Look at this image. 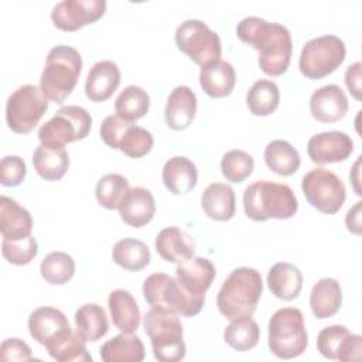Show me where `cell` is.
<instances>
[{"label":"cell","mask_w":362,"mask_h":362,"mask_svg":"<svg viewBox=\"0 0 362 362\" xmlns=\"http://www.w3.org/2000/svg\"><path fill=\"white\" fill-rule=\"evenodd\" d=\"M143 325L157 361L177 362L185 358L182 325L177 313L161 307H151L143 318Z\"/></svg>","instance_id":"obj_5"},{"label":"cell","mask_w":362,"mask_h":362,"mask_svg":"<svg viewBox=\"0 0 362 362\" xmlns=\"http://www.w3.org/2000/svg\"><path fill=\"white\" fill-rule=\"evenodd\" d=\"M301 189L308 204L327 215L337 214L346 198L342 180L324 167L310 170L303 177Z\"/></svg>","instance_id":"obj_11"},{"label":"cell","mask_w":362,"mask_h":362,"mask_svg":"<svg viewBox=\"0 0 362 362\" xmlns=\"http://www.w3.org/2000/svg\"><path fill=\"white\" fill-rule=\"evenodd\" d=\"M236 82V74L232 64L216 59L201 66L199 85L211 98H225L232 93Z\"/></svg>","instance_id":"obj_25"},{"label":"cell","mask_w":362,"mask_h":362,"mask_svg":"<svg viewBox=\"0 0 362 362\" xmlns=\"http://www.w3.org/2000/svg\"><path fill=\"white\" fill-rule=\"evenodd\" d=\"M48 355L58 362L72 361H92V356L86 351V341L79 335L78 331H72L66 338L47 349Z\"/></svg>","instance_id":"obj_42"},{"label":"cell","mask_w":362,"mask_h":362,"mask_svg":"<svg viewBox=\"0 0 362 362\" xmlns=\"http://www.w3.org/2000/svg\"><path fill=\"white\" fill-rule=\"evenodd\" d=\"M346 48L337 35H321L307 41L301 49L298 68L308 79H321L332 74L345 59Z\"/></svg>","instance_id":"obj_8"},{"label":"cell","mask_w":362,"mask_h":362,"mask_svg":"<svg viewBox=\"0 0 362 362\" xmlns=\"http://www.w3.org/2000/svg\"><path fill=\"white\" fill-rule=\"evenodd\" d=\"M144 345L137 335L119 334L100 346V358L105 362H141Z\"/></svg>","instance_id":"obj_32"},{"label":"cell","mask_w":362,"mask_h":362,"mask_svg":"<svg viewBox=\"0 0 362 362\" xmlns=\"http://www.w3.org/2000/svg\"><path fill=\"white\" fill-rule=\"evenodd\" d=\"M255 161L253 157L243 150H229L222 156L221 171L222 175L230 182L245 181L253 171Z\"/></svg>","instance_id":"obj_41"},{"label":"cell","mask_w":362,"mask_h":362,"mask_svg":"<svg viewBox=\"0 0 362 362\" xmlns=\"http://www.w3.org/2000/svg\"><path fill=\"white\" fill-rule=\"evenodd\" d=\"M81 71V54L69 45H57L47 55L40 88L49 100L61 105L76 86Z\"/></svg>","instance_id":"obj_4"},{"label":"cell","mask_w":362,"mask_h":362,"mask_svg":"<svg viewBox=\"0 0 362 362\" xmlns=\"http://www.w3.org/2000/svg\"><path fill=\"white\" fill-rule=\"evenodd\" d=\"M197 113V96L189 86H175L167 98L164 119L170 129L185 130Z\"/></svg>","instance_id":"obj_20"},{"label":"cell","mask_w":362,"mask_h":362,"mask_svg":"<svg viewBox=\"0 0 362 362\" xmlns=\"http://www.w3.org/2000/svg\"><path fill=\"white\" fill-rule=\"evenodd\" d=\"M129 189V181L123 175L106 174L96 182V199L106 209H119Z\"/></svg>","instance_id":"obj_40"},{"label":"cell","mask_w":362,"mask_h":362,"mask_svg":"<svg viewBox=\"0 0 362 362\" xmlns=\"http://www.w3.org/2000/svg\"><path fill=\"white\" fill-rule=\"evenodd\" d=\"M150 107L148 93L137 85L126 86L115 100L116 115L127 122H136L141 119Z\"/></svg>","instance_id":"obj_38"},{"label":"cell","mask_w":362,"mask_h":362,"mask_svg":"<svg viewBox=\"0 0 362 362\" xmlns=\"http://www.w3.org/2000/svg\"><path fill=\"white\" fill-rule=\"evenodd\" d=\"M27 165L18 156H6L0 161V182L4 187H16L25 178Z\"/></svg>","instance_id":"obj_44"},{"label":"cell","mask_w":362,"mask_h":362,"mask_svg":"<svg viewBox=\"0 0 362 362\" xmlns=\"http://www.w3.org/2000/svg\"><path fill=\"white\" fill-rule=\"evenodd\" d=\"M113 262L124 270L139 272L150 263V250L139 239L124 238L115 243L112 249Z\"/></svg>","instance_id":"obj_35"},{"label":"cell","mask_w":362,"mask_h":362,"mask_svg":"<svg viewBox=\"0 0 362 362\" xmlns=\"http://www.w3.org/2000/svg\"><path fill=\"white\" fill-rule=\"evenodd\" d=\"M361 201L355 202V205L348 211L345 216V223L349 232L359 235L361 233Z\"/></svg>","instance_id":"obj_47"},{"label":"cell","mask_w":362,"mask_h":362,"mask_svg":"<svg viewBox=\"0 0 362 362\" xmlns=\"http://www.w3.org/2000/svg\"><path fill=\"white\" fill-rule=\"evenodd\" d=\"M201 206L205 215L214 221H229L235 215V191L225 182L209 184L201 195Z\"/></svg>","instance_id":"obj_27"},{"label":"cell","mask_w":362,"mask_h":362,"mask_svg":"<svg viewBox=\"0 0 362 362\" xmlns=\"http://www.w3.org/2000/svg\"><path fill=\"white\" fill-rule=\"evenodd\" d=\"M120 83V69L113 61H98L88 72L85 93L92 102H105Z\"/></svg>","instance_id":"obj_22"},{"label":"cell","mask_w":362,"mask_h":362,"mask_svg":"<svg viewBox=\"0 0 362 362\" xmlns=\"http://www.w3.org/2000/svg\"><path fill=\"white\" fill-rule=\"evenodd\" d=\"M33 164L41 178L57 181L65 175L69 167V156L62 144L40 143L34 150Z\"/></svg>","instance_id":"obj_24"},{"label":"cell","mask_w":362,"mask_h":362,"mask_svg":"<svg viewBox=\"0 0 362 362\" xmlns=\"http://www.w3.org/2000/svg\"><path fill=\"white\" fill-rule=\"evenodd\" d=\"M107 305L113 325L124 334H133L140 325V310L130 291L117 288L109 294Z\"/></svg>","instance_id":"obj_28"},{"label":"cell","mask_w":362,"mask_h":362,"mask_svg":"<svg viewBox=\"0 0 362 362\" xmlns=\"http://www.w3.org/2000/svg\"><path fill=\"white\" fill-rule=\"evenodd\" d=\"M30 335L45 349L66 338L72 328L65 314L54 307H40L28 317Z\"/></svg>","instance_id":"obj_16"},{"label":"cell","mask_w":362,"mask_h":362,"mask_svg":"<svg viewBox=\"0 0 362 362\" xmlns=\"http://www.w3.org/2000/svg\"><path fill=\"white\" fill-rule=\"evenodd\" d=\"M154 197L144 187L130 188L119 206V215L122 221L132 228H141L147 225L154 218Z\"/></svg>","instance_id":"obj_21"},{"label":"cell","mask_w":362,"mask_h":362,"mask_svg":"<svg viewBox=\"0 0 362 362\" xmlns=\"http://www.w3.org/2000/svg\"><path fill=\"white\" fill-rule=\"evenodd\" d=\"M310 112L318 122H339L348 112V98L335 83L321 86L310 98Z\"/></svg>","instance_id":"obj_19"},{"label":"cell","mask_w":362,"mask_h":362,"mask_svg":"<svg viewBox=\"0 0 362 362\" xmlns=\"http://www.w3.org/2000/svg\"><path fill=\"white\" fill-rule=\"evenodd\" d=\"M177 280L182 288L197 298H205L206 290L211 287L216 270L211 260L192 256L177 264Z\"/></svg>","instance_id":"obj_18"},{"label":"cell","mask_w":362,"mask_h":362,"mask_svg":"<svg viewBox=\"0 0 362 362\" xmlns=\"http://www.w3.org/2000/svg\"><path fill=\"white\" fill-rule=\"evenodd\" d=\"M280 102L279 86L270 79L256 81L246 93V105L255 116L272 115Z\"/></svg>","instance_id":"obj_36"},{"label":"cell","mask_w":362,"mask_h":362,"mask_svg":"<svg viewBox=\"0 0 362 362\" xmlns=\"http://www.w3.org/2000/svg\"><path fill=\"white\" fill-rule=\"evenodd\" d=\"M359 161H361V156L358 157V160H356V163H355V165H354V171H355V178H352V182H354V188H355V191H356V194L358 195H361V192H359V188H358V185H356V182L359 181L358 180V165H359Z\"/></svg>","instance_id":"obj_48"},{"label":"cell","mask_w":362,"mask_h":362,"mask_svg":"<svg viewBox=\"0 0 362 362\" xmlns=\"http://www.w3.org/2000/svg\"><path fill=\"white\" fill-rule=\"evenodd\" d=\"M76 331L85 341L96 342L106 335L109 321L106 311L96 303H86L75 311Z\"/></svg>","instance_id":"obj_33"},{"label":"cell","mask_w":362,"mask_h":362,"mask_svg":"<svg viewBox=\"0 0 362 362\" xmlns=\"http://www.w3.org/2000/svg\"><path fill=\"white\" fill-rule=\"evenodd\" d=\"M260 338V328L250 317H239L230 320L225 327L223 339L235 351L245 352L255 348Z\"/></svg>","instance_id":"obj_37"},{"label":"cell","mask_w":362,"mask_h":362,"mask_svg":"<svg viewBox=\"0 0 362 362\" xmlns=\"http://www.w3.org/2000/svg\"><path fill=\"white\" fill-rule=\"evenodd\" d=\"M263 293L262 276L256 269L238 267L230 272L218 291L216 305L228 320L252 317Z\"/></svg>","instance_id":"obj_2"},{"label":"cell","mask_w":362,"mask_h":362,"mask_svg":"<svg viewBox=\"0 0 362 362\" xmlns=\"http://www.w3.org/2000/svg\"><path fill=\"white\" fill-rule=\"evenodd\" d=\"M269 349L280 359H291L304 354L308 335L303 313L296 307L279 308L269 320Z\"/></svg>","instance_id":"obj_6"},{"label":"cell","mask_w":362,"mask_h":362,"mask_svg":"<svg viewBox=\"0 0 362 362\" xmlns=\"http://www.w3.org/2000/svg\"><path fill=\"white\" fill-rule=\"evenodd\" d=\"M105 10V0H64L52 7L51 20L62 31H76L98 21Z\"/></svg>","instance_id":"obj_14"},{"label":"cell","mask_w":362,"mask_h":362,"mask_svg":"<svg viewBox=\"0 0 362 362\" xmlns=\"http://www.w3.org/2000/svg\"><path fill=\"white\" fill-rule=\"evenodd\" d=\"M40 273L47 283L62 286L74 277L75 260L65 252H51L41 262Z\"/></svg>","instance_id":"obj_39"},{"label":"cell","mask_w":362,"mask_h":362,"mask_svg":"<svg viewBox=\"0 0 362 362\" xmlns=\"http://www.w3.org/2000/svg\"><path fill=\"white\" fill-rule=\"evenodd\" d=\"M92 126L89 112L76 105L62 106L48 122L38 129V139L41 143L62 144L83 140Z\"/></svg>","instance_id":"obj_13"},{"label":"cell","mask_w":362,"mask_h":362,"mask_svg":"<svg viewBox=\"0 0 362 362\" xmlns=\"http://www.w3.org/2000/svg\"><path fill=\"white\" fill-rule=\"evenodd\" d=\"M1 253L8 263L24 266V264H28L37 256L38 243L33 235L23 239H17V240L3 239Z\"/></svg>","instance_id":"obj_43"},{"label":"cell","mask_w":362,"mask_h":362,"mask_svg":"<svg viewBox=\"0 0 362 362\" xmlns=\"http://www.w3.org/2000/svg\"><path fill=\"white\" fill-rule=\"evenodd\" d=\"M48 109V98L40 86L23 85L7 99L6 122L18 134L30 133Z\"/></svg>","instance_id":"obj_9"},{"label":"cell","mask_w":362,"mask_h":362,"mask_svg":"<svg viewBox=\"0 0 362 362\" xmlns=\"http://www.w3.org/2000/svg\"><path fill=\"white\" fill-rule=\"evenodd\" d=\"M163 182L174 195L188 194L198 182V171L195 164L184 156H175L163 165Z\"/></svg>","instance_id":"obj_26"},{"label":"cell","mask_w":362,"mask_h":362,"mask_svg":"<svg viewBox=\"0 0 362 362\" xmlns=\"http://www.w3.org/2000/svg\"><path fill=\"white\" fill-rule=\"evenodd\" d=\"M100 139L103 143L132 158L144 157L153 148V134L140 126L127 122L117 115L106 116L100 124Z\"/></svg>","instance_id":"obj_10"},{"label":"cell","mask_w":362,"mask_h":362,"mask_svg":"<svg viewBox=\"0 0 362 362\" xmlns=\"http://www.w3.org/2000/svg\"><path fill=\"white\" fill-rule=\"evenodd\" d=\"M264 163L276 174L288 177L300 167L298 151L286 140H273L264 147Z\"/></svg>","instance_id":"obj_34"},{"label":"cell","mask_w":362,"mask_h":362,"mask_svg":"<svg viewBox=\"0 0 362 362\" xmlns=\"http://www.w3.org/2000/svg\"><path fill=\"white\" fill-rule=\"evenodd\" d=\"M156 250L164 260L178 264L194 256L195 245L188 233L175 226H168L158 232Z\"/></svg>","instance_id":"obj_29"},{"label":"cell","mask_w":362,"mask_h":362,"mask_svg":"<svg viewBox=\"0 0 362 362\" xmlns=\"http://www.w3.org/2000/svg\"><path fill=\"white\" fill-rule=\"evenodd\" d=\"M354 151L351 136L344 132H322L310 137L307 153L315 164H329L346 160Z\"/></svg>","instance_id":"obj_17"},{"label":"cell","mask_w":362,"mask_h":362,"mask_svg":"<svg viewBox=\"0 0 362 362\" xmlns=\"http://www.w3.org/2000/svg\"><path fill=\"white\" fill-rule=\"evenodd\" d=\"M243 209L246 216L256 222L270 218L288 219L297 212L298 202L287 184L260 180L245 188Z\"/></svg>","instance_id":"obj_3"},{"label":"cell","mask_w":362,"mask_h":362,"mask_svg":"<svg viewBox=\"0 0 362 362\" xmlns=\"http://www.w3.org/2000/svg\"><path fill=\"white\" fill-rule=\"evenodd\" d=\"M361 69H362V64L356 61L352 65H349L345 71V85L356 100H361V93H362Z\"/></svg>","instance_id":"obj_46"},{"label":"cell","mask_w":362,"mask_h":362,"mask_svg":"<svg viewBox=\"0 0 362 362\" xmlns=\"http://www.w3.org/2000/svg\"><path fill=\"white\" fill-rule=\"evenodd\" d=\"M175 44L180 51L201 66L219 59L222 52L219 35L197 18L185 20L177 27Z\"/></svg>","instance_id":"obj_12"},{"label":"cell","mask_w":362,"mask_h":362,"mask_svg":"<svg viewBox=\"0 0 362 362\" xmlns=\"http://www.w3.org/2000/svg\"><path fill=\"white\" fill-rule=\"evenodd\" d=\"M342 304L341 284L331 277L320 279L311 288L310 307L318 320L329 318L338 313Z\"/></svg>","instance_id":"obj_31"},{"label":"cell","mask_w":362,"mask_h":362,"mask_svg":"<svg viewBox=\"0 0 362 362\" xmlns=\"http://www.w3.org/2000/svg\"><path fill=\"white\" fill-rule=\"evenodd\" d=\"M267 286L277 298L290 301L298 297L303 288V274L297 266L288 262L273 264L267 273Z\"/></svg>","instance_id":"obj_30"},{"label":"cell","mask_w":362,"mask_h":362,"mask_svg":"<svg viewBox=\"0 0 362 362\" xmlns=\"http://www.w3.org/2000/svg\"><path fill=\"white\" fill-rule=\"evenodd\" d=\"M317 349L331 361H359L362 351L361 335L352 334L346 327L334 324L320 331L317 337Z\"/></svg>","instance_id":"obj_15"},{"label":"cell","mask_w":362,"mask_h":362,"mask_svg":"<svg viewBox=\"0 0 362 362\" xmlns=\"http://www.w3.org/2000/svg\"><path fill=\"white\" fill-rule=\"evenodd\" d=\"M1 361H31V348L20 338H7L0 346Z\"/></svg>","instance_id":"obj_45"},{"label":"cell","mask_w":362,"mask_h":362,"mask_svg":"<svg viewBox=\"0 0 362 362\" xmlns=\"http://www.w3.org/2000/svg\"><path fill=\"white\" fill-rule=\"evenodd\" d=\"M143 296L151 307L171 310L182 317L197 315L205 298H197L187 293L177 279L165 273H153L143 283Z\"/></svg>","instance_id":"obj_7"},{"label":"cell","mask_w":362,"mask_h":362,"mask_svg":"<svg viewBox=\"0 0 362 362\" xmlns=\"http://www.w3.org/2000/svg\"><path fill=\"white\" fill-rule=\"evenodd\" d=\"M33 216L16 199L0 197V230L3 239L17 240L31 235Z\"/></svg>","instance_id":"obj_23"},{"label":"cell","mask_w":362,"mask_h":362,"mask_svg":"<svg viewBox=\"0 0 362 362\" xmlns=\"http://www.w3.org/2000/svg\"><path fill=\"white\" fill-rule=\"evenodd\" d=\"M236 34L240 41L259 51V66L270 76L284 74L290 65L293 41L287 27L250 16L238 23Z\"/></svg>","instance_id":"obj_1"}]
</instances>
